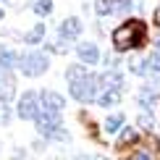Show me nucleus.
<instances>
[{
  "instance_id": "obj_3",
  "label": "nucleus",
  "mask_w": 160,
  "mask_h": 160,
  "mask_svg": "<svg viewBox=\"0 0 160 160\" xmlns=\"http://www.w3.org/2000/svg\"><path fill=\"white\" fill-rule=\"evenodd\" d=\"M13 68H18L24 76H29V79H37V76H42L45 71L50 68V58L45 55L42 50L16 52V66H13Z\"/></svg>"
},
{
  "instance_id": "obj_8",
  "label": "nucleus",
  "mask_w": 160,
  "mask_h": 160,
  "mask_svg": "<svg viewBox=\"0 0 160 160\" xmlns=\"http://www.w3.org/2000/svg\"><path fill=\"white\" fill-rule=\"evenodd\" d=\"M100 89H121L123 92V74L121 68H105V74L97 76Z\"/></svg>"
},
{
  "instance_id": "obj_29",
  "label": "nucleus",
  "mask_w": 160,
  "mask_h": 160,
  "mask_svg": "<svg viewBox=\"0 0 160 160\" xmlns=\"http://www.w3.org/2000/svg\"><path fill=\"white\" fill-rule=\"evenodd\" d=\"M3 18H5V13H3V8H0V21H3Z\"/></svg>"
},
{
  "instance_id": "obj_14",
  "label": "nucleus",
  "mask_w": 160,
  "mask_h": 160,
  "mask_svg": "<svg viewBox=\"0 0 160 160\" xmlns=\"http://www.w3.org/2000/svg\"><path fill=\"white\" fill-rule=\"evenodd\" d=\"M45 34H48V26H45V24H34L21 39L26 45H39V42H45Z\"/></svg>"
},
{
  "instance_id": "obj_1",
  "label": "nucleus",
  "mask_w": 160,
  "mask_h": 160,
  "mask_svg": "<svg viewBox=\"0 0 160 160\" xmlns=\"http://www.w3.org/2000/svg\"><path fill=\"white\" fill-rule=\"evenodd\" d=\"M113 45H116V52H126V50H142L144 42H147V24L142 18H126L121 26L113 29Z\"/></svg>"
},
{
  "instance_id": "obj_16",
  "label": "nucleus",
  "mask_w": 160,
  "mask_h": 160,
  "mask_svg": "<svg viewBox=\"0 0 160 160\" xmlns=\"http://www.w3.org/2000/svg\"><path fill=\"white\" fill-rule=\"evenodd\" d=\"M87 74H89V71H87V66L84 63H71L68 66V68H66V82H79V79H82V76H87Z\"/></svg>"
},
{
  "instance_id": "obj_20",
  "label": "nucleus",
  "mask_w": 160,
  "mask_h": 160,
  "mask_svg": "<svg viewBox=\"0 0 160 160\" xmlns=\"http://www.w3.org/2000/svg\"><path fill=\"white\" fill-rule=\"evenodd\" d=\"M95 13H97V16H113V13H116V3L97 0V3H95Z\"/></svg>"
},
{
  "instance_id": "obj_19",
  "label": "nucleus",
  "mask_w": 160,
  "mask_h": 160,
  "mask_svg": "<svg viewBox=\"0 0 160 160\" xmlns=\"http://www.w3.org/2000/svg\"><path fill=\"white\" fill-rule=\"evenodd\" d=\"M126 66H129V71H131V74H137V76H147V71H144V58H139V55H131Z\"/></svg>"
},
{
  "instance_id": "obj_2",
  "label": "nucleus",
  "mask_w": 160,
  "mask_h": 160,
  "mask_svg": "<svg viewBox=\"0 0 160 160\" xmlns=\"http://www.w3.org/2000/svg\"><path fill=\"white\" fill-rule=\"evenodd\" d=\"M34 126H37V134L42 139H55V142H66L68 139V131L63 129V121H61V113L37 110Z\"/></svg>"
},
{
  "instance_id": "obj_28",
  "label": "nucleus",
  "mask_w": 160,
  "mask_h": 160,
  "mask_svg": "<svg viewBox=\"0 0 160 160\" xmlns=\"http://www.w3.org/2000/svg\"><path fill=\"white\" fill-rule=\"evenodd\" d=\"M152 50H155V52H160V34L155 37V48H152Z\"/></svg>"
},
{
  "instance_id": "obj_9",
  "label": "nucleus",
  "mask_w": 160,
  "mask_h": 160,
  "mask_svg": "<svg viewBox=\"0 0 160 160\" xmlns=\"http://www.w3.org/2000/svg\"><path fill=\"white\" fill-rule=\"evenodd\" d=\"M76 55H79V61H82L84 66H95L100 63V48L95 42H82V45H76Z\"/></svg>"
},
{
  "instance_id": "obj_5",
  "label": "nucleus",
  "mask_w": 160,
  "mask_h": 160,
  "mask_svg": "<svg viewBox=\"0 0 160 160\" xmlns=\"http://www.w3.org/2000/svg\"><path fill=\"white\" fill-rule=\"evenodd\" d=\"M84 32V21L79 16H68L63 18L61 24H58V52H66L68 50V45L66 42H74V39H79V34Z\"/></svg>"
},
{
  "instance_id": "obj_17",
  "label": "nucleus",
  "mask_w": 160,
  "mask_h": 160,
  "mask_svg": "<svg viewBox=\"0 0 160 160\" xmlns=\"http://www.w3.org/2000/svg\"><path fill=\"white\" fill-rule=\"evenodd\" d=\"M123 126V116L121 113H113V116L105 118V123H102V129H105V134H116L118 129Z\"/></svg>"
},
{
  "instance_id": "obj_31",
  "label": "nucleus",
  "mask_w": 160,
  "mask_h": 160,
  "mask_svg": "<svg viewBox=\"0 0 160 160\" xmlns=\"http://www.w3.org/2000/svg\"><path fill=\"white\" fill-rule=\"evenodd\" d=\"M13 160H21V158H13Z\"/></svg>"
},
{
  "instance_id": "obj_11",
  "label": "nucleus",
  "mask_w": 160,
  "mask_h": 160,
  "mask_svg": "<svg viewBox=\"0 0 160 160\" xmlns=\"http://www.w3.org/2000/svg\"><path fill=\"white\" fill-rule=\"evenodd\" d=\"M13 97H16V82H13L11 71L0 68V100L3 102H11Z\"/></svg>"
},
{
  "instance_id": "obj_7",
  "label": "nucleus",
  "mask_w": 160,
  "mask_h": 160,
  "mask_svg": "<svg viewBox=\"0 0 160 160\" xmlns=\"http://www.w3.org/2000/svg\"><path fill=\"white\" fill-rule=\"evenodd\" d=\"M37 95H39V110L63 113V108H66V100H63V95H58L55 89H42V92H37Z\"/></svg>"
},
{
  "instance_id": "obj_26",
  "label": "nucleus",
  "mask_w": 160,
  "mask_h": 160,
  "mask_svg": "<svg viewBox=\"0 0 160 160\" xmlns=\"http://www.w3.org/2000/svg\"><path fill=\"white\" fill-rule=\"evenodd\" d=\"M134 160H152V155H150L147 150H139L137 155H134Z\"/></svg>"
},
{
  "instance_id": "obj_6",
  "label": "nucleus",
  "mask_w": 160,
  "mask_h": 160,
  "mask_svg": "<svg viewBox=\"0 0 160 160\" xmlns=\"http://www.w3.org/2000/svg\"><path fill=\"white\" fill-rule=\"evenodd\" d=\"M37 110H39V95L32 92V89L21 92V97H18V102H16V116L24 118V121H34Z\"/></svg>"
},
{
  "instance_id": "obj_10",
  "label": "nucleus",
  "mask_w": 160,
  "mask_h": 160,
  "mask_svg": "<svg viewBox=\"0 0 160 160\" xmlns=\"http://www.w3.org/2000/svg\"><path fill=\"white\" fill-rule=\"evenodd\" d=\"M158 89H160V87H155L152 82H147L142 89H139L137 100H139V108H142V110H152L158 105Z\"/></svg>"
},
{
  "instance_id": "obj_25",
  "label": "nucleus",
  "mask_w": 160,
  "mask_h": 160,
  "mask_svg": "<svg viewBox=\"0 0 160 160\" xmlns=\"http://www.w3.org/2000/svg\"><path fill=\"white\" fill-rule=\"evenodd\" d=\"M100 61L105 63V68H118V66H121L118 55H113V52H105V55H100Z\"/></svg>"
},
{
  "instance_id": "obj_24",
  "label": "nucleus",
  "mask_w": 160,
  "mask_h": 160,
  "mask_svg": "<svg viewBox=\"0 0 160 160\" xmlns=\"http://www.w3.org/2000/svg\"><path fill=\"white\" fill-rule=\"evenodd\" d=\"M11 118H13V113H11V108H8V102H3V100H0V123L8 126Z\"/></svg>"
},
{
  "instance_id": "obj_27",
  "label": "nucleus",
  "mask_w": 160,
  "mask_h": 160,
  "mask_svg": "<svg viewBox=\"0 0 160 160\" xmlns=\"http://www.w3.org/2000/svg\"><path fill=\"white\" fill-rule=\"evenodd\" d=\"M152 21H155V26H160V3H158V8H155V13H152Z\"/></svg>"
},
{
  "instance_id": "obj_21",
  "label": "nucleus",
  "mask_w": 160,
  "mask_h": 160,
  "mask_svg": "<svg viewBox=\"0 0 160 160\" xmlns=\"http://www.w3.org/2000/svg\"><path fill=\"white\" fill-rule=\"evenodd\" d=\"M134 0H118V3H116V13H118V16H129V13L131 11H134Z\"/></svg>"
},
{
  "instance_id": "obj_30",
  "label": "nucleus",
  "mask_w": 160,
  "mask_h": 160,
  "mask_svg": "<svg viewBox=\"0 0 160 160\" xmlns=\"http://www.w3.org/2000/svg\"><path fill=\"white\" fill-rule=\"evenodd\" d=\"M108 3H118V0H108Z\"/></svg>"
},
{
  "instance_id": "obj_18",
  "label": "nucleus",
  "mask_w": 160,
  "mask_h": 160,
  "mask_svg": "<svg viewBox=\"0 0 160 160\" xmlns=\"http://www.w3.org/2000/svg\"><path fill=\"white\" fill-rule=\"evenodd\" d=\"M52 8H55V3H52V0H34V5H32V11L37 13V16H50L52 13Z\"/></svg>"
},
{
  "instance_id": "obj_15",
  "label": "nucleus",
  "mask_w": 160,
  "mask_h": 160,
  "mask_svg": "<svg viewBox=\"0 0 160 160\" xmlns=\"http://www.w3.org/2000/svg\"><path fill=\"white\" fill-rule=\"evenodd\" d=\"M13 66H16V50H11L8 45H3V42H0V68L11 71Z\"/></svg>"
},
{
  "instance_id": "obj_4",
  "label": "nucleus",
  "mask_w": 160,
  "mask_h": 160,
  "mask_svg": "<svg viewBox=\"0 0 160 160\" xmlns=\"http://www.w3.org/2000/svg\"><path fill=\"white\" fill-rule=\"evenodd\" d=\"M68 87H71V97H74L76 102H82V105L95 102V97L100 92V82H97L95 74H87V76L79 79V82H71Z\"/></svg>"
},
{
  "instance_id": "obj_23",
  "label": "nucleus",
  "mask_w": 160,
  "mask_h": 160,
  "mask_svg": "<svg viewBox=\"0 0 160 160\" xmlns=\"http://www.w3.org/2000/svg\"><path fill=\"white\" fill-rule=\"evenodd\" d=\"M147 147H150V155H155V158H160V139L155 137V134H147Z\"/></svg>"
},
{
  "instance_id": "obj_12",
  "label": "nucleus",
  "mask_w": 160,
  "mask_h": 160,
  "mask_svg": "<svg viewBox=\"0 0 160 160\" xmlns=\"http://www.w3.org/2000/svg\"><path fill=\"white\" fill-rule=\"evenodd\" d=\"M121 100H123L121 89H100L95 102L100 105V108H116V105H121Z\"/></svg>"
},
{
  "instance_id": "obj_13",
  "label": "nucleus",
  "mask_w": 160,
  "mask_h": 160,
  "mask_svg": "<svg viewBox=\"0 0 160 160\" xmlns=\"http://www.w3.org/2000/svg\"><path fill=\"white\" fill-rule=\"evenodd\" d=\"M137 142H139V131L137 129H131V126H121V129H118V142H116L118 150L134 147Z\"/></svg>"
},
{
  "instance_id": "obj_22",
  "label": "nucleus",
  "mask_w": 160,
  "mask_h": 160,
  "mask_svg": "<svg viewBox=\"0 0 160 160\" xmlns=\"http://www.w3.org/2000/svg\"><path fill=\"white\" fill-rule=\"evenodd\" d=\"M152 110H142V116H139V121H137V126L139 129H144V131H150L152 129Z\"/></svg>"
}]
</instances>
